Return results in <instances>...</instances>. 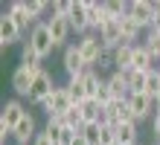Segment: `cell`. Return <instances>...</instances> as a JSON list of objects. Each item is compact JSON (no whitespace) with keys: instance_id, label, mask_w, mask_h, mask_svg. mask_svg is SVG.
I'll return each instance as SVG.
<instances>
[{"instance_id":"obj_26","label":"cell","mask_w":160,"mask_h":145,"mask_svg":"<svg viewBox=\"0 0 160 145\" xmlns=\"http://www.w3.org/2000/svg\"><path fill=\"white\" fill-rule=\"evenodd\" d=\"M82 139L88 145H102V125L99 122H88L82 128Z\"/></svg>"},{"instance_id":"obj_38","label":"cell","mask_w":160,"mask_h":145,"mask_svg":"<svg viewBox=\"0 0 160 145\" xmlns=\"http://www.w3.org/2000/svg\"><path fill=\"white\" fill-rule=\"evenodd\" d=\"M157 15H160V3H157Z\"/></svg>"},{"instance_id":"obj_16","label":"cell","mask_w":160,"mask_h":145,"mask_svg":"<svg viewBox=\"0 0 160 145\" xmlns=\"http://www.w3.org/2000/svg\"><path fill=\"white\" fill-rule=\"evenodd\" d=\"M12 137L21 142V145H32V142H35V137H38V133H35V116H32V113H26L23 119H21V125L15 128Z\"/></svg>"},{"instance_id":"obj_29","label":"cell","mask_w":160,"mask_h":145,"mask_svg":"<svg viewBox=\"0 0 160 145\" xmlns=\"http://www.w3.org/2000/svg\"><path fill=\"white\" fill-rule=\"evenodd\" d=\"M146 79H148V73L131 70V73H128V84H131V93H146Z\"/></svg>"},{"instance_id":"obj_14","label":"cell","mask_w":160,"mask_h":145,"mask_svg":"<svg viewBox=\"0 0 160 145\" xmlns=\"http://www.w3.org/2000/svg\"><path fill=\"white\" fill-rule=\"evenodd\" d=\"M108 116H111V125H122V122H137L134 113H131V104L128 99H117L108 104Z\"/></svg>"},{"instance_id":"obj_10","label":"cell","mask_w":160,"mask_h":145,"mask_svg":"<svg viewBox=\"0 0 160 145\" xmlns=\"http://www.w3.org/2000/svg\"><path fill=\"white\" fill-rule=\"evenodd\" d=\"M96 35L102 38V44H105V50H108V52H114L117 46L125 44V38H122V29H119V21H108Z\"/></svg>"},{"instance_id":"obj_30","label":"cell","mask_w":160,"mask_h":145,"mask_svg":"<svg viewBox=\"0 0 160 145\" xmlns=\"http://www.w3.org/2000/svg\"><path fill=\"white\" fill-rule=\"evenodd\" d=\"M146 93L152 96V99H157V96H160V70H152V73H148V79H146Z\"/></svg>"},{"instance_id":"obj_40","label":"cell","mask_w":160,"mask_h":145,"mask_svg":"<svg viewBox=\"0 0 160 145\" xmlns=\"http://www.w3.org/2000/svg\"><path fill=\"white\" fill-rule=\"evenodd\" d=\"M154 145H160V142H154Z\"/></svg>"},{"instance_id":"obj_21","label":"cell","mask_w":160,"mask_h":145,"mask_svg":"<svg viewBox=\"0 0 160 145\" xmlns=\"http://www.w3.org/2000/svg\"><path fill=\"white\" fill-rule=\"evenodd\" d=\"M119 29H122V38H125V44L137 41V38H140V35L146 32V29L140 26V23H137V21H134V17H131V15H125V17H122V21H119Z\"/></svg>"},{"instance_id":"obj_17","label":"cell","mask_w":160,"mask_h":145,"mask_svg":"<svg viewBox=\"0 0 160 145\" xmlns=\"http://www.w3.org/2000/svg\"><path fill=\"white\" fill-rule=\"evenodd\" d=\"M108 87H111V96L117 99H128L131 96V84H128V73H111L108 75Z\"/></svg>"},{"instance_id":"obj_19","label":"cell","mask_w":160,"mask_h":145,"mask_svg":"<svg viewBox=\"0 0 160 145\" xmlns=\"http://www.w3.org/2000/svg\"><path fill=\"white\" fill-rule=\"evenodd\" d=\"M152 61H154V55L146 50L143 44H137L134 46V64H131V70H140V73H152L154 67H152Z\"/></svg>"},{"instance_id":"obj_3","label":"cell","mask_w":160,"mask_h":145,"mask_svg":"<svg viewBox=\"0 0 160 145\" xmlns=\"http://www.w3.org/2000/svg\"><path fill=\"white\" fill-rule=\"evenodd\" d=\"M26 116V110H23V104L18 102V99H12V102H6L3 104V113H0V137H12L15 133V128L21 125V119Z\"/></svg>"},{"instance_id":"obj_18","label":"cell","mask_w":160,"mask_h":145,"mask_svg":"<svg viewBox=\"0 0 160 145\" xmlns=\"http://www.w3.org/2000/svg\"><path fill=\"white\" fill-rule=\"evenodd\" d=\"M9 15L15 17V23L21 26V32H26V29L32 32V26L38 23V21H32V15L26 12V3H21V0H15V3H9Z\"/></svg>"},{"instance_id":"obj_12","label":"cell","mask_w":160,"mask_h":145,"mask_svg":"<svg viewBox=\"0 0 160 145\" xmlns=\"http://www.w3.org/2000/svg\"><path fill=\"white\" fill-rule=\"evenodd\" d=\"M21 35H23V32H21V26H18V23H15V17L6 12L3 17H0V46H3V50H6V46H12Z\"/></svg>"},{"instance_id":"obj_27","label":"cell","mask_w":160,"mask_h":145,"mask_svg":"<svg viewBox=\"0 0 160 145\" xmlns=\"http://www.w3.org/2000/svg\"><path fill=\"white\" fill-rule=\"evenodd\" d=\"M21 67L41 70V58H38V52L32 50V44H29V41H26V44H23V50H21Z\"/></svg>"},{"instance_id":"obj_4","label":"cell","mask_w":160,"mask_h":145,"mask_svg":"<svg viewBox=\"0 0 160 145\" xmlns=\"http://www.w3.org/2000/svg\"><path fill=\"white\" fill-rule=\"evenodd\" d=\"M41 108L47 110V116H64V113L73 108V99H70L67 87H55L50 99H44V102H41Z\"/></svg>"},{"instance_id":"obj_2","label":"cell","mask_w":160,"mask_h":145,"mask_svg":"<svg viewBox=\"0 0 160 145\" xmlns=\"http://www.w3.org/2000/svg\"><path fill=\"white\" fill-rule=\"evenodd\" d=\"M76 46H79V52H82V58H84V64H88V67H96L99 58L108 52L105 44H102V38H99L96 32L82 35V41H76Z\"/></svg>"},{"instance_id":"obj_25","label":"cell","mask_w":160,"mask_h":145,"mask_svg":"<svg viewBox=\"0 0 160 145\" xmlns=\"http://www.w3.org/2000/svg\"><path fill=\"white\" fill-rule=\"evenodd\" d=\"M64 122H67V128L79 131V133H82V128H84V125H88V122H84V113H82V108H79V104H73V108L64 113Z\"/></svg>"},{"instance_id":"obj_37","label":"cell","mask_w":160,"mask_h":145,"mask_svg":"<svg viewBox=\"0 0 160 145\" xmlns=\"http://www.w3.org/2000/svg\"><path fill=\"white\" fill-rule=\"evenodd\" d=\"M154 104H157V113H160V96H157V99H154Z\"/></svg>"},{"instance_id":"obj_31","label":"cell","mask_w":160,"mask_h":145,"mask_svg":"<svg viewBox=\"0 0 160 145\" xmlns=\"http://www.w3.org/2000/svg\"><path fill=\"white\" fill-rule=\"evenodd\" d=\"M47 9H50V3H44V0H29V3H26V12L32 15V21H35L38 15H44Z\"/></svg>"},{"instance_id":"obj_24","label":"cell","mask_w":160,"mask_h":145,"mask_svg":"<svg viewBox=\"0 0 160 145\" xmlns=\"http://www.w3.org/2000/svg\"><path fill=\"white\" fill-rule=\"evenodd\" d=\"M67 93H70L73 104H82V102H88V90H84V81H82V75H76V79H70V81H67Z\"/></svg>"},{"instance_id":"obj_15","label":"cell","mask_w":160,"mask_h":145,"mask_svg":"<svg viewBox=\"0 0 160 145\" xmlns=\"http://www.w3.org/2000/svg\"><path fill=\"white\" fill-rule=\"evenodd\" d=\"M134 46L137 44H122L117 46L114 52V67H117V73H131V64H134Z\"/></svg>"},{"instance_id":"obj_22","label":"cell","mask_w":160,"mask_h":145,"mask_svg":"<svg viewBox=\"0 0 160 145\" xmlns=\"http://www.w3.org/2000/svg\"><path fill=\"white\" fill-rule=\"evenodd\" d=\"M117 128V142L119 145H137V122H122Z\"/></svg>"},{"instance_id":"obj_33","label":"cell","mask_w":160,"mask_h":145,"mask_svg":"<svg viewBox=\"0 0 160 145\" xmlns=\"http://www.w3.org/2000/svg\"><path fill=\"white\" fill-rule=\"evenodd\" d=\"M111 67H114V55H111V52H105V55H102V58H99V64H96V67H93V70H96V73H99V70H111Z\"/></svg>"},{"instance_id":"obj_36","label":"cell","mask_w":160,"mask_h":145,"mask_svg":"<svg viewBox=\"0 0 160 145\" xmlns=\"http://www.w3.org/2000/svg\"><path fill=\"white\" fill-rule=\"evenodd\" d=\"M73 145H88V142H84V139H82V133H79V139H76V142H73Z\"/></svg>"},{"instance_id":"obj_11","label":"cell","mask_w":160,"mask_h":145,"mask_svg":"<svg viewBox=\"0 0 160 145\" xmlns=\"http://www.w3.org/2000/svg\"><path fill=\"white\" fill-rule=\"evenodd\" d=\"M84 70H88V64H84L79 46H76V44L67 46V50H64V73H67L70 79H76V75H82Z\"/></svg>"},{"instance_id":"obj_13","label":"cell","mask_w":160,"mask_h":145,"mask_svg":"<svg viewBox=\"0 0 160 145\" xmlns=\"http://www.w3.org/2000/svg\"><path fill=\"white\" fill-rule=\"evenodd\" d=\"M47 26H50V35H52L55 46H61V44H64V41L70 38V32H73L70 21H67V17H61V15H52L50 21H47Z\"/></svg>"},{"instance_id":"obj_9","label":"cell","mask_w":160,"mask_h":145,"mask_svg":"<svg viewBox=\"0 0 160 145\" xmlns=\"http://www.w3.org/2000/svg\"><path fill=\"white\" fill-rule=\"evenodd\" d=\"M67 21H70V26H73V32L88 35V29H90V21H88V0H73Z\"/></svg>"},{"instance_id":"obj_35","label":"cell","mask_w":160,"mask_h":145,"mask_svg":"<svg viewBox=\"0 0 160 145\" xmlns=\"http://www.w3.org/2000/svg\"><path fill=\"white\" fill-rule=\"evenodd\" d=\"M152 128L157 133V142H160V113H154V119H152Z\"/></svg>"},{"instance_id":"obj_23","label":"cell","mask_w":160,"mask_h":145,"mask_svg":"<svg viewBox=\"0 0 160 145\" xmlns=\"http://www.w3.org/2000/svg\"><path fill=\"white\" fill-rule=\"evenodd\" d=\"M79 108H82V113H84V122H99V119H102V113H105V104H99L96 99L82 102Z\"/></svg>"},{"instance_id":"obj_41","label":"cell","mask_w":160,"mask_h":145,"mask_svg":"<svg viewBox=\"0 0 160 145\" xmlns=\"http://www.w3.org/2000/svg\"><path fill=\"white\" fill-rule=\"evenodd\" d=\"M18 145H21V142H18Z\"/></svg>"},{"instance_id":"obj_5","label":"cell","mask_w":160,"mask_h":145,"mask_svg":"<svg viewBox=\"0 0 160 145\" xmlns=\"http://www.w3.org/2000/svg\"><path fill=\"white\" fill-rule=\"evenodd\" d=\"M128 15L134 17L143 29H148V26H152V21L157 17V3H148V0H134V3H128Z\"/></svg>"},{"instance_id":"obj_32","label":"cell","mask_w":160,"mask_h":145,"mask_svg":"<svg viewBox=\"0 0 160 145\" xmlns=\"http://www.w3.org/2000/svg\"><path fill=\"white\" fill-rule=\"evenodd\" d=\"M76 139H79V131H73V128H64V131H61V137L55 139V142H58V145H73Z\"/></svg>"},{"instance_id":"obj_7","label":"cell","mask_w":160,"mask_h":145,"mask_svg":"<svg viewBox=\"0 0 160 145\" xmlns=\"http://www.w3.org/2000/svg\"><path fill=\"white\" fill-rule=\"evenodd\" d=\"M128 104H131V113H134L137 122L146 119V116H152V113H157V104H154V99L148 93H131L128 96Z\"/></svg>"},{"instance_id":"obj_39","label":"cell","mask_w":160,"mask_h":145,"mask_svg":"<svg viewBox=\"0 0 160 145\" xmlns=\"http://www.w3.org/2000/svg\"><path fill=\"white\" fill-rule=\"evenodd\" d=\"M157 58H160V46H157Z\"/></svg>"},{"instance_id":"obj_34","label":"cell","mask_w":160,"mask_h":145,"mask_svg":"<svg viewBox=\"0 0 160 145\" xmlns=\"http://www.w3.org/2000/svg\"><path fill=\"white\" fill-rule=\"evenodd\" d=\"M32 145H58V142H55L50 133H44V131H41L38 137H35V142H32Z\"/></svg>"},{"instance_id":"obj_6","label":"cell","mask_w":160,"mask_h":145,"mask_svg":"<svg viewBox=\"0 0 160 145\" xmlns=\"http://www.w3.org/2000/svg\"><path fill=\"white\" fill-rule=\"evenodd\" d=\"M38 73H41V70H32V67H18V70L12 73V90H15L18 96H29Z\"/></svg>"},{"instance_id":"obj_8","label":"cell","mask_w":160,"mask_h":145,"mask_svg":"<svg viewBox=\"0 0 160 145\" xmlns=\"http://www.w3.org/2000/svg\"><path fill=\"white\" fill-rule=\"evenodd\" d=\"M52 90H55V84H52V75L47 73V70H41L38 75H35V84H32L29 102H32V104H41L44 99H50V96H52Z\"/></svg>"},{"instance_id":"obj_28","label":"cell","mask_w":160,"mask_h":145,"mask_svg":"<svg viewBox=\"0 0 160 145\" xmlns=\"http://www.w3.org/2000/svg\"><path fill=\"white\" fill-rule=\"evenodd\" d=\"M64 128H67V122H64V116H50V119H47V125H44V133H50L52 139H58Z\"/></svg>"},{"instance_id":"obj_42","label":"cell","mask_w":160,"mask_h":145,"mask_svg":"<svg viewBox=\"0 0 160 145\" xmlns=\"http://www.w3.org/2000/svg\"><path fill=\"white\" fill-rule=\"evenodd\" d=\"M117 145H119V142H117Z\"/></svg>"},{"instance_id":"obj_20","label":"cell","mask_w":160,"mask_h":145,"mask_svg":"<svg viewBox=\"0 0 160 145\" xmlns=\"http://www.w3.org/2000/svg\"><path fill=\"white\" fill-rule=\"evenodd\" d=\"M82 81H84V90H88V99H96V93L102 90V84H105V79H99V73L93 70V67H88V70L82 73Z\"/></svg>"},{"instance_id":"obj_1","label":"cell","mask_w":160,"mask_h":145,"mask_svg":"<svg viewBox=\"0 0 160 145\" xmlns=\"http://www.w3.org/2000/svg\"><path fill=\"white\" fill-rule=\"evenodd\" d=\"M29 44H32V50L38 52L41 61L52 55L55 41H52V35H50V26H47V21H38V23L32 26V32H29Z\"/></svg>"}]
</instances>
